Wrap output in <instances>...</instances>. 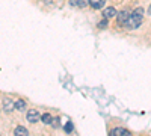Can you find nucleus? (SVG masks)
<instances>
[{
	"label": "nucleus",
	"mask_w": 151,
	"mask_h": 136,
	"mask_svg": "<svg viewBox=\"0 0 151 136\" xmlns=\"http://www.w3.org/2000/svg\"><path fill=\"white\" fill-rule=\"evenodd\" d=\"M124 132H125L124 129L116 127V129H112V130L109 132V136H122V133H124Z\"/></svg>",
	"instance_id": "11"
},
{
	"label": "nucleus",
	"mask_w": 151,
	"mask_h": 136,
	"mask_svg": "<svg viewBox=\"0 0 151 136\" xmlns=\"http://www.w3.org/2000/svg\"><path fill=\"white\" fill-rule=\"evenodd\" d=\"M14 135H15V136H29V132H27V129H26V127L18 126V127H15Z\"/></svg>",
	"instance_id": "7"
},
{
	"label": "nucleus",
	"mask_w": 151,
	"mask_h": 136,
	"mask_svg": "<svg viewBox=\"0 0 151 136\" xmlns=\"http://www.w3.org/2000/svg\"><path fill=\"white\" fill-rule=\"evenodd\" d=\"M71 6H79V8H85L88 5H91V0H70Z\"/></svg>",
	"instance_id": "6"
},
{
	"label": "nucleus",
	"mask_w": 151,
	"mask_h": 136,
	"mask_svg": "<svg viewBox=\"0 0 151 136\" xmlns=\"http://www.w3.org/2000/svg\"><path fill=\"white\" fill-rule=\"evenodd\" d=\"M130 14H132V12H130V11H127V9H122V11H119V12H118V15H116V21H118L119 26H122V27H124V24L127 23V20L130 18Z\"/></svg>",
	"instance_id": "3"
},
{
	"label": "nucleus",
	"mask_w": 151,
	"mask_h": 136,
	"mask_svg": "<svg viewBox=\"0 0 151 136\" xmlns=\"http://www.w3.org/2000/svg\"><path fill=\"white\" fill-rule=\"evenodd\" d=\"M118 15V11L115 9V8H113V6H107V8H104L103 9V17L104 18H115Z\"/></svg>",
	"instance_id": "4"
},
{
	"label": "nucleus",
	"mask_w": 151,
	"mask_h": 136,
	"mask_svg": "<svg viewBox=\"0 0 151 136\" xmlns=\"http://www.w3.org/2000/svg\"><path fill=\"white\" fill-rule=\"evenodd\" d=\"M97 27H98V29H106V27H107V18L103 17V20H100V23L97 24Z\"/></svg>",
	"instance_id": "13"
},
{
	"label": "nucleus",
	"mask_w": 151,
	"mask_h": 136,
	"mask_svg": "<svg viewBox=\"0 0 151 136\" xmlns=\"http://www.w3.org/2000/svg\"><path fill=\"white\" fill-rule=\"evenodd\" d=\"M73 129H74V126H73V122H71V121H67V124H64V130H65V133H71Z\"/></svg>",
	"instance_id": "12"
},
{
	"label": "nucleus",
	"mask_w": 151,
	"mask_h": 136,
	"mask_svg": "<svg viewBox=\"0 0 151 136\" xmlns=\"http://www.w3.org/2000/svg\"><path fill=\"white\" fill-rule=\"evenodd\" d=\"M41 121L44 122V124H52V121H53V117H52V114H42L41 115Z\"/></svg>",
	"instance_id": "9"
},
{
	"label": "nucleus",
	"mask_w": 151,
	"mask_h": 136,
	"mask_svg": "<svg viewBox=\"0 0 151 136\" xmlns=\"http://www.w3.org/2000/svg\"><path fill=\"white\" fill-rule=\"evenodd\" d=\"M52 126L56 129V127H59V118H53V121H52Z\"/></svg>",
	"instance_id": "14"
},
{
	"label": "nucleus",
	"mask_w": 151,
	"mask_h": 136,
	"mask_svg": "<svg viewBox=\"0 0 151 136\" xmlns=\"http://www.w3.org/2000/svg\"><path fill=\"white\" fill-rule=\"evenodd\" d=\"M122 136H132V133H130L129 130H125V132L122 133Z\"/></svg>",
	"instance_id": "15"
},
{
	"label": "nucleus",
	"mask_w": 151,
	"mask_h": 136,
	"mask_svg": "<svg viewBox=\"0 0 151 136\" xmlns=\"http://www.w3.org/2000/svg\"><path fill=\"white\" fill-rule=\"evenodd\" d=\"M26 119L30 122V124H35V122L41 121V114L38 112L36 109H30V110H27V114H26Z\"/></svg>",
	"instance_id": "2"
},
{
	"label": "nucleus",
	"mask_w": 151,
	"mask_h": 136,
	"mask_svg": "<svg viewBox=\"0 0 151 136\" xmlns=\"http://www.w3.org/2000/svg\"><path fill=\"white\" fill-rule=\"evenodd\" d=\"M142 20H144V9L139 6L132 11L130 14V18L127 20V23L124 24L125 29H137L142 24Z\"/></svg>",
	"instance_id": "1"
},
{
	"label": "nucleus",
	"mask_w": 151,
	"mask_h": 136,
	"mask_svg": "<svg viewBox=\"0 0 151 136\" xmlns=\"http://www.w3.org/2000/svg\"><path fill=\"white\" fill-rule=\"evenodd\" d=\"M148 12H150V14H151V5H150V8H148Z\"/></svg>",
	"instance_id": "16"
},
{
	"label": "nucleus",
	"mask_w": 151,
	"mask_h": 136,
	"mask_svg": "<svg viewBox=\"0 0 151 136\" xmlns=\"http://www.w3.org/2000/svg\"><path fill=\"white\" fill-rule=\"evenodd\" d=\"M104 3H106V0H91L92 9H101Z\"/></svg>",
	"instance_id": "8"
},
{
	"label": "nucleus",
	"mask_w": 151,
	"mask_h": 136,
	"mask_svg": "<svg viewBox=\"0 0 151 136\" xmlns=\"http://www.w3.org/2000/svg\"><path fill=\"white\" fill-rule=\"evenodd\" d=\"M14 104H15V109H18V110H24V109H26V101L21 100V98L15 100V101H14Z\"/></svg>",
	"instance_id": "10"
},
{
	"label": "nucleus",
	"mask_w": 151,
	"mask_h": 136,
	"mask_svg": "<svg viewBox=\"0 0 151 136\" xmlns=\"http://www.w3.org/2000/svg\"><path fill=\"white\" fill-rule=\"evenodd\" d=\"M3 109H5V112H6V114H11L12 110L15 109L14 101H12L9 97H5V98H3Z\"/></svg>",
	"instance_id": "5"
}]
</instances>
